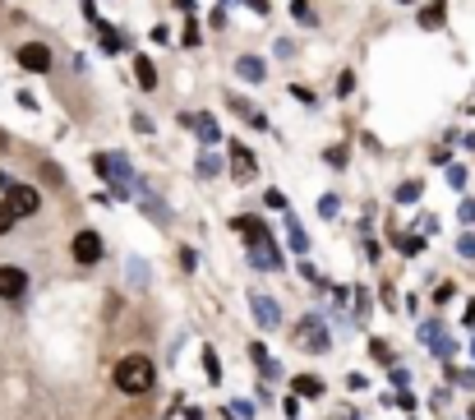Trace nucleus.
I'll return each mask as SVG.
<instances>
[{
    "label": "nucleus",
    "instance_id": "ddd939ff",
    "mask_svg": "<svg viewBox=\"0 0 475 420\" xmlns=\"http://www.w3.org/2000/svg\"><path fill=\"white\" fill-rule=\"evenodd\" d=\"M134 199H139V208H144L148 212V222H157V226H171V208H166V203L162 199H157V194H153V189H139V194H134Z\"/></svg>",
    "mask_w": 475,
    "mask_h": 420
},
{
    "label": "nucleus",
    "instance_id": "aec40b11",
    "mask_svg": "<svg viewBox=\"0 0 475 420\" xmlns=\"http://www.w3.org/2000/svg\"><path fill=\"white\" fill-rule=\"evenodd\" d=\"M92 28H97V37H102V51H125V46H130L121 33H116V28H111V23H102V19H97Z\"/></svg>",
    "mask_w": 475,
    "mask_h": 420
},
{
    "label": "nucleus",
    "instance_id": "e433bc0d",
    "mask_svg": "<svg viewBox=\"0 0 475 420\" xmlns=\"http://www.w3.org/2000/svg\"><path fill=\"white\" fill-rule=\"evenodd\" d=\"M457 222H462V226H471V222H475V199H462V208H457Z\"/></svg>",
    "mask_w": 475,
    "mask_h": 420
},
{
    "label": "nucleus",
    "instance_id": "72a5a7b5",
    "mask_svg": "<svg viewBox=\"0 0 475 420\" xmlns=\"http://www.w3.org/2000/svg\"><path fill=\"white\" fill-rule=\"evenodd\" d=\"M448 374H453V384H462V388H475V370H453V365H448Z\"/></svg>",
    "mask_w": 475,
    "mask_h": 420
},
{
    "label": "nucleus",
    "instance_id": "2eb2a0df",
    "mask_svg": "<svg viewBox=\"0 0 475 420\" xmlns=\"http://www.w3.org/2000/svg\"><path fill=\"white\" fill-rule=\"evenodd\" d=\"M282 222H287V245L296 250V255H310V236H305V226H300V217L291 208H282Z\"/></svg>",
    "mask_w": 475,
    "mask_h": 420
},
{
    "label": "nucleus",
    "instance_id": "2f4dec72",
    "mask_svg": "<svg viewBox=\"0 0 475 420\" xmlns=\"http://www.w3.org/2000/svg\"><path fill=\"white\" fill-rule=\"evenodd\" d=\"M457 255H462V259H475V236H471V231L457 236Z\"/></svg>",
    "mask_w": 475,
    "mask_h": 420
},
{
    "label": "nucleus",
    "instance_id": "393cba45",
    "mask_svg": "<svg viewBox=\"0 0 475 420\" xmlns=\"http://www.w3.org/2000/svg\"><path fill=\"white\" fill-rule=\"evenodd\" d=\"M369 355H374L378 365H392V360H397V355H392V346H387L383 337H374V342H369Z\"/></svg>",
    "mask_w": 475,
    "mask_h": 420
},
{
    "label": "nucleus",
    "instance_id": "5701e85b",
    "mask_svg": "<svg viewBox=\"0 0 475 420\" xmlns=\"http://www.w3.org/2000/svg\"><path fill=\"white\" fill-rule=\"evenodd\" d=\"M420 180H401V185H397V194H392V199H397V203H415V199H420Z\"/></svg>",
    "mask_w": 475,
    "mask_h": 420
},
{
    "label": "nucleus",
    "instance_id": "603ef678",
    "mask_svg": "<svg viewBox=\"0 0 475 420\" xmlns=\"http://www.w3.org/2000/svg\"><path fill=\"white\" fill-rule=\"evenodd\" d=\"M401 5H411V0H401Z\"/></svg>",
    "mask_w": 475,
    "mask_h": 420
},
{
    "label": "nucleus",
    "instance_id": "f704fd0d",
    "mask_svg": "<svg viewBox=\"0 0 475 420\" xmlns=\"http://www.w3.org/2000/svg\"><path fill=\"white\" fill-rule=\"evenodd\" d=\"M263 203H268V208H277V212H282V208H291L282 189H268V194H263Z\"/></svg>",
    "mask_w": 475,
    "mask_h": 420
},
{
    "label": "nucleus",
    "instance_id": "58836bf2",
    "mask_svg": "<svg viewBox=\"0 0 475 420\" xmlns=\"http://www.w3.org/2000/svg\"><path fill=\"white\" fill-rule=\"evenodd\" d=\"M180 264H185V273H194V268H199V250H189V245H185V250H180Z\"/></svg>",
    "mask_w": 475,
    "mask_h": 420
},
{
    "label": "nucleus",
    "instance_id": "4be33fe9",
    "mask_svg": "<svg viewBox=\"0 0 475 420\" xmlns=\"http://www.w3.org/2000/svg\"><path fill=\"white\" fill-rule=\"evenodd\" d=\"M420 28H429V33H434V28H443V0H434V5H425V10H420Z\"/></svg>",
    "mask_w": 475,
    "mask_h": 420
},
{
    "label": "nucleus",
    "instance_id": "1a4fd4ad",
    "mask_svg": "<svg viewBox=\"0 0 475 420\" xmlns=\"http://www.w3.org/2000/svg\"><path fill=\"white\" fill-rule=\"evenodd\" d=\"M28 296V273L23 268H0V300H23Z\"/></svg>",
    "mask_w": 475,
    "mask_h": 420
},
{
    "label": "nucleus",
    "instance_id": "5fc2aeb1",
    "mask_svg": "<svg viewBox=\"0 0 475 420\" xmlns=\"http://www.w3.org/2000/svg\"><path fill=\"white\" fill-rule=\"evenodd\" d=\"M471 355H475V346H471Z\"/></svg>",
    "mask_w": 475,
    "mask_h": 420
},
{
    "label": "nucleus",
    "instance_id": "c03bdc74",
    "mask_svg": "<svg viewBox=\"0 0 475 420\" xmlns=\"http://www.w3.org/2000/svg\"><path fill=\"white\" fill-rule=\"evenodd\" d=\"M351 88H355V74H351V69H346V74L337 79V93H342V97H351Z\"/></svg>",
    "mask_w": 475,
    "mask_h": 420
},
{
    "label": "nucleus",
    "instance_id": "bb28decb",
    "mask_svg": "<svg viewBox=\"0 0 475 420\" xmlns=\"http://www.w3.org/2000/svg\"><path fill=\"white\" fill-rule=\"evenodd\" d=\"M203 374H208V384H221V365H217V351H203Z\"/></svg>",
    "mask_w": 475,
    "mask_h": 420
},
{
    "label": "nucleus",
    "instance_id": "6ab92c4d",
    "mask_svg": "<svg viewBox=\"0 0 475 420\" xmlns=\"http://www.w3.org/2000/svg\"><path fill=\"white\" fill-rule=\"evenodd\" d=\"M134 74H139V88H144V93L157 88V69H153V60H148V55H134Z\"/></svg>",
    "mask_w": 475,
    "mask_h": 420
},
{
    "label": "nucleus",
    "instance_id": "37998d69",
    "mask_svg": "<svg viewBox=\"0 0 475 420\" xmlns=\"http://www.w3.org/2000/svg\"><path fill=\"white\" fill-rule=\"evenodd\" d=\"M296 19H300V23H310V28H314V14H310V0H296Z\"/></svg>",
    "mask_w": 475,
    "mask_h": 420
},
{
    "label": "nucleus",
    "instance_id": "ea45409f",
    "mask_svg": "<svg viewBox=\"0 0 475 420\" xmlns=\"http://www.w3.org/2000/svg\"><path fill=\"white\" fill-rule=\"evenodd\" d=\"M291 97H300V102H305V107H314V102H319V97H314L310 88H305V83H291Z\"/></svg>",
    "mask_w": 475,
    "mask_h": 420
},
{
    "label": "nucleus",
    "instance_id": "f03ea898",
    "mask_svg": "<svg viewBox=\"0 0 475 420\" xmlns=\"http://www.w3.org/2000/svg\"><path fill=\"white\" fill-rule=\"evenodd\" d=\"M116 388H121L125 398H144V393H153V360H148V355H121V360H116Z\"/></svg>",
    "mask_w": 475,
    "mask_h": 420
},
{
    "label": "nucleus",
    "instance_id": "b1692460",
    "mask_svg": "<svg viewBox=\"0 0 475 420\" xmlns=\"http://www.w3.org/2000/svg\"><path fill=\"white\" fill-rule=\"evenodd\" d=\"M397 250H401V255H420V250H425V236H420V231L397 236Z\"/></svg>",
    "mask_w": 475,
    "mask_h": 420
},
{
    "label": "nucleus",
    "instance_id": "a211bd4d",
    "mask_svg": "<svg viewBox=\"0 0 475 420\" xmlns=\"http://www.w3.org/2000/svg\"><path fill=\"white\" fill-rule=\"evenodd\" d=\"M291 393L296 398H323V379L319 374H296L291 379Z\"/></svg>",
    "mask_w": 475,
    "mask_h": 420
},
{
    "label": "nucleus",
    "instance_id": "cd10ccee",
    "mask_svg": "<svg viewBox=\"0 0 475 420\" xmlns=\"http://www.w3.org/2000/svg\"><path fill=\"white\" fill-rule=\"evenodd\" d=\"M296 51H300V46H296V42H287V37H277V42H273V55H277V60H291Z\"/></svg>",
    "mask_w": 475,
    "mask_h": 420
},
{
    "label": "nucleus",
    "instance_id": "20e7f679",
    "mask_svg": "<svg viewBox=\"0 0 475 420\" xmlns=\"http://www.w3.org/2000/svg\"><path fill=\"white\" fill-rule=\"evenodd\" d=\"M415 337H420V342L429 346V351L439 355V360H453V355H457V342L448 337V328H443L439 319H425L420 328H415Z\"/></svg>",
    "mask_w": 475,
    "mask_h": 420
},
{
    "label": "nucleus",
    "instance_id": "f8f14e48",
    "mask_svg": "<svg viewBox=\"0 0 475 420\" xmlns=\"http://www.w3.org/2000/svg\"><path fill=\"white\" fill-rule=\"evenodd\" d=\"M231 171H235L240 185H249V180L259 176V162H254V153H249L245 144H231Z\"/></svg>",
    "mask_w": 475,
    "mask_h": 420
},
{
    "label": "nucleus",
    "instance_id": "7ed1b4c3",
    "mask_svg": "<svg viewBox=\"0 0 475 420\" xmlns=\"http://www.w3.org/2000/svg\"><path fill=\"white\" fill-rule=\"evenodd\" d=\"M296 342L305 346V351H328V346H332L328 319H323V314H305V319L296 323Z\"/></svg>",
    "mask_w": 475,
    "mask_h": 420
},
{
    "label": "nucleus",
    "instance_id": "4468645a",
    "mask_svg": "<svg viewBox=\"0 0 475 420\" xmlns=\"http://www.w3.org/2000/svg\"><path fill=\"white\" fill-rule=\"evenodd\" d=\"M231 226H235V231L245 236V241H249V245H245V250H254V245H268V241H273V236H268V226H263V222H259V217H235Z\"/></svg>",
    "mask_w": 475,
    "mask_h": 420
},
{
    "label": "nucleus",
    "instance_id": "a18cd8bd",
    "mask_svg": "<svg viewBox=\"0 0 475 420\" xmlns=\"http://www.w3.org/2000/svg\"><path fill=\"white\" fill-rule=\"evenodd\" d=\"M300 277H305V282H323V277H319V268H314L310 259H305V264H300Z\"/></svg>",
    "mask_w": 475,
    "mask_h": 420
},
{
    "label": "nucleus",
    "instance_id": "a19ab883",
    "mask_svg": "<svg viewBox=\"0 0 475 420\" xmlns=\"http://www.w3.org/2000/svg\"><path fill=\"white\" fill-rule=\"evenodd\" d=\"M415 231H420V236H434V231H439V217H429V212H425V217L415 222Z\"/></svg>",
    "mask_w": 475,
    "mask_h": 420
},
{
    "label": "nucleus",
    "instance_id": "09e8293b",
    "mask_svg": "<svg viewBox=\"0 0 475 420\" xmlns=\"http://www.w3.org/2000/svg\"><path fill=\"white\" fill-rule=\"evenodd\" d=\"M328 162L332 166H346V148H328Z\"/></svg>",
    "mask_w": 475,
    "mask_h": 420
},
{
    "label": "nucleus",
    "instance_id": "f3484780",
    "mask_svg": "<svg viewBox=\"0 0 475 420\" xmlns=\"http://www.w3.org/2000/svg\"><path fill=\"white\" fill-rule=\"evenodd\" d=\"M235 74H240L245 83H263V79H268V65L259 60V55H240V60H235Z\"/></svg>",
    "mask_w": 475,
    "mask_h": 420
},
{
    "label": "nucleus",
    "instance_id": "39448f33",
    "mask_svg": "<svg viewBox=\"0 0 475 420\" xmlns=\"http://www.w3.org/2000/svg\"><path fill=\"white\" fill-rule=\"evenodd\" d=\"M5 194H10V208H14V217H33L37 208H42V194H37L33 185H19V180H10V185H5Z\"/></svg>",
    "mask_w": 475,
    "mask_h": 420
},
{
    "label": "nucleus",
    "instance_id": "0eeeda50",
    "mask_svg": "<svg viewBox=\"0 0 475 420\" xmlns=\"http://www.w3.org/2000/svg\"><path fill=\"white\" fill-rule=\"evenodd\" d=\"M19 65L28 69V74H46V69H51V46L46 42H23L19 46Z\"/></svg>",
    "mask_w": 475,
    "mask_h": 420
},
{
    "label": "nucleus",
    "instance_id": "79ce46f5",
    "mask_svg": "<svg viewBox=\"0 0 475 420\" xmlns=\"http://www.w3.org/2000/svg\"><path fill=\"white\" fill-rule=\"evenodd\" d=\"M199 42H203V37H199V23L189 19V23H185V46H199Z\"/></svg>",
    "mask_w": 475,
    "mask_h": 420
},
{
    "label": "nucleus",
    "instance_id": "de8ad7c7",
    "mask_svg": "<svg viewBox=\"0 0 475 420\" xmlns=\"http://www.w3.org/2000/svg\"><path fill=\"white\" fill-rule=\"evenodd\" d=\"M378 300H383L387 310H397V291H392V287H383V291H378Z\"/></svg>",
    "mask_w": 475,
    "mask_h": 420
},
{
    "label": "nucleus",
    "instance_id": "6e6552de",
    "mask_svg": "<svg viewBox=\"0 0 475 420\" xmlns=\"http://www.w3.org/2000/svg\"><path fill=\"white\" fill-rule=\"evenodd\" d=\"M69 250H74V264H97V259L106 255V245H102V236H97V231H78Z\"/></svg>",
    "mask_w": 475,
    "mask_h": 420
},
{
    "label": "nucleus",
    "instance_id": "f257e3e1",
    "mask_svg": "<svg viewBox=\"0 0 475 420\" xmlns=\"http://www.w3.org/2000/svg\"><path fill=\"white\" fill-rule=\"evenodd\" d=\"M92 171L111 185L116 199H134V194L144 189V180L134 176V166H130V157H125V153H92Z\"/></svg>",
    "mask_w": 475,
    "mask_h": 420
},
{
    "label": "nucleus",
    "instance_id": "c9c22d12",
    "mask_svg": "<svg viewBox=\"0 0 475 420\" xmlns=\"http://www.w3.org/2000/svg\"><path fill=\"white\" fill-rule=\"evenodd\" d=\"M10 231H14V208L0 203V236H10Z\"/></svg>",
    "mask_w": 475,
    "mask_h": 420
},
{
    "label": "nucleus",
    "instance_id": "c85d7f7f",
    "mask_svg": "<svg viewBox=\"0 0 475 420\" xmlns=\"http://www.w3.org/2000/svg\"><path fill=\"white\" fill-rule=\"evenodd\" d=\"M466 180H471L466 166H448V185H453V189H466Z\"/></svg>",
    "mask_w": 475,
    "mask_h": 420
},
{
    "label": "nucleus",
    "instance_id": "49530a36",
    "mask_svg": "<svg viewBox=\"0 0 475 420\" xmlns=\"http://www.w3.org/2000/svg\"><path fill=\"white\" fill-rule=\"evenodd\" d=\"M387 370H392V384H397V388H406V384H411V374H406L401 365H387Z\"/></svg>",
    "mask_w": 475,
    "mask_h": 420
},
{
    "label": "nucleus",
    "instance_id": "9d476101",
    "mask_svg": "<svg viewBox=\"0 0 475 420\" xmlns=\"http://www.w3.org/2000/svg\"><path fill=\"white\" fill-rule=\"evenodd\" d=\"M180 121H185L189 130H194V134L203 139V148L221 144V125H217V116H208V111H203V116H180Z\"/></svg>",
    "mask_w": 475,
    "mask_h": 420
},
{
    "label": "nucleus",
    "instance_id": "a878e982",
    "mask_svg": "<svg viewBox=\"0 0 475 420\" xmlns=\"http://www.w3.org/2000/svg\"><path fill=\"white\" fill-rule=\"evenodd\" d=\"M346 300H351L355 319H365V314H369V296H365V287H355V291H351V296H346Z\"/></svg>",
    "mask_w": 475,
    "mask_h": 420
},
{
    "label": "nucleus",
    "instance_id": "dca6fc26",
    "mask_svg": "<svg viewBox=\"0 0 475 420\" xmlns=\"http://www.w3.org/2000/svg\"><path fill=\"white\" fill-rule=\"evenodd\" d=\"M125 277H130V287H134V291H144L148 282H153V268H148V259L130 255V259H125Z\"/></svg>",
    "mask_w": 475,
    "mask_h": 420
},
{
    "label": "nucleus",
    "instance_id": "864d4df0",
    "mask_svg": "<svg viewBox=\"0 0 475 420\" xmlns=\"http://www.w3.org/2000/svg\"><path fill=\"white\" fill-rule=\"evenodd\" d=\"M351 420H360V416H351Z\"/></svg>",
    "mask_w": 475,
    "mask_h": 420
},
{
    "label": "nucleus",
    "instance_id": "423d86ee",
    "mask_svg": "<svg viewBox=\"0 0 475 420\" xmlns=\"http://www.w3.org/2000/svg\"><path fill=\"white\" fill-rule=\"evenodd\" d=\"M249 310H254L259 328L263 332H277L282 328V305H277L273 296H263V291H249Z\"/></svg>",
    "mask_w": 475,
    "mask_h": 420
},
{
    "label": "nucleus",
    "instance_id": "7c9ffc66",
    "mask_svg": "<svg viewBox=\"0 0 475 420\" xmlns=\"http://www.w3.org/2000/svg\"><path fill=\"white\" fill-rule=\"evenodd\" d=\"M231 416H235V420H254V402L235 398V402H231Z\"/></svg>",
    "mask_w": 475,
    "mask_h": 420
},
{
    "label": "nucleus",
    "instance_id": "4c0bfd02",
    "mask_svg": "<svg viewBox=\"0 0 475 420\" xmlns=\"http://www.w3.org/2000/svg\"><path fill=\"white\" fill-rule=\"evenodd\" d=\"M387 402H397L401 411H415V393H406V388H397V398H387Z\"/></svg>",
    "mask_w": 475,
    "mask_h": 420
},
{
    "label": "nucleus",
    "instance_id": "412c9836",
    "mask_svg": "<svg viewBox=\"0 0 475 420\" xmlns=\"http://www.w3.org/2000/svg\"><path fill=\"white\" fill-rule=\"evenodd\" d=\"M194 171H199L203 180L221 176V157H217V153H208V148H203V153H199V162H194Z\"/></svg>",
    "mask_w": 475,
    "mask_h": 420
},
{
    "label": "nucleus",
    "instance_id": "3c124183",
    "mask_svg": "<svg viewBox=\"0 0 475 420\" xmlns=\"http://www.w3.org/2000/svg\"><path fill=\"white\" fill-rule=\"evenodd\" d=\"M221 5H240V0H221Z\"/></svg>",
    "mask_w": 475,
    "mask_h": 420
},
{
    "label": "nucleus",
    "instance_id": "c756f323",
    "mask_svg": "<svg viewBox=\"0 0 475 420\" xmlns=\"http://www.w3.org/2000/svg\"><path fill=\"white\" fill-rule=\"evenodd\" d=\"M337 208H342L337 194H323V199H319V217H337Z\"/></svg>",
    "mask_w": 475,
    "mask_h": 420
},
{
    "label": "nucleus",
    "instance_id": "8fccbe9b",
    "mask_svg": "<svg viewBox=\"0 0 475 420\" xmlns=\"http://www.w3.org/2000/svg\"><path fill=\"white\" fill-rule=\"evenodd\" d=\"M5 148H10V134H5V130H0V153H5Z\"/></svg>",
    "mask_w": 475,
    "mask_h": 420
},
{
    "label": "nucleus",
    "instance_id": "9b49d317",
    "mask_svg": "<svg viewBox=\"0 0 475 420\" xmlns=\"http://www.w3.org/2000/svg\"><path fill=\"white\" fill-rule=\"evenodd\" d=\"M245 259H249L254 268H263V273H282V250H277V241L254 245V250H245Z\"/></svg>",
    "mask_w": 475,
    "mask_h": 420
},
{
    "label": "nucleus",
    "instance_id": "473e14b6",
    "mask_svg": "<svg viewBox=\"0 0 475 420\" xmlns=\"http://www.w3.org/2000/svg\"><path fill=\"white\" fill-rule=\"evenodd\" d=\"M42 176H46V185H65V171L55 162H42Z\"/></svg>",
    "mask_w": 475,
    "mask_h": 420
}]
</instances>
